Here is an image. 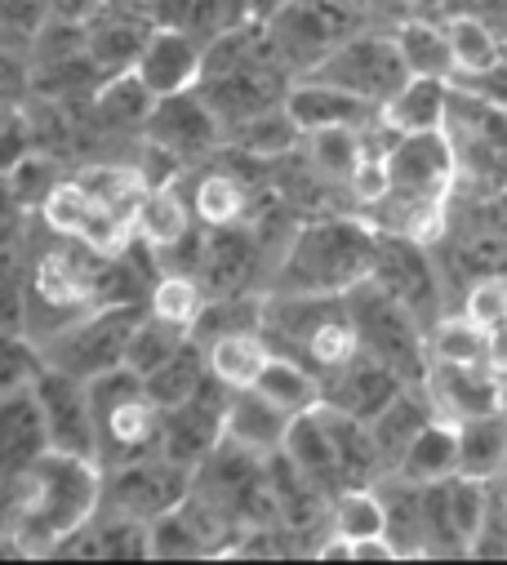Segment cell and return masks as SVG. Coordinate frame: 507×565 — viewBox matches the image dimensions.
Returning a JSON list of instances; mask_svg holds the SVG:
<instances>
[{
  "label": "cell",
  "mask_w": 507,
  "mask_h": 565,
  "mask_svg": "<svg viewBox=\"0 0 507 565\" xmlns=\"http://www.w3.org/2000/svg\"><path fill=\"white\" fill-rule=\"evenodd\" d=\"M281 6H290V0H254V14H259V19H268V14H277Z\"/></svg>",
  "instance_id": "cell-52"
},
{
  "label": "cell",
  "mask_w": 507,
  "mask_h": 565,
  "mask_svg": "<svg viewBox=\"0 0 507 565\" xmlns=\"http://www.w3.org/2000/svg\"><path fill=\"white\" fill-rule=\"evenodd\" d=\"M103 490V468L80 455L45 450L32 459V468L19 477V516L10 547L14 556H54L58 543L80 530Z\"/></svg>",
  "instance_id": "cell-1"
},
{
  "label": "cell",
  "mask_w": 507,
  "mask_h": 565,
  "mask_svg": "<svg viewBox=\"0 0 507 565\" xmlns=\"http://www.w3.org/2000/svg\"><path fill=\"white\" fill-rule=\"evenodd\" d=\"M459 437V477L472 481H498L507 468V414H472L463 423H454Z\"/></svg>",
  "instance_id": "cell-25"
},
{
  "label": "cell",
  "mask_w": 507,
  "mask_h": 565,
  "mask_svg": "<svg viewBox=\"0 0 507 565\" xmlns=\"http://www.w3.org/2000/svg\"><path fill=\"white\" fill-rule=\"evenodd\" d=\"M32 396H36L41 423H45L50 450L80 455V459H94V455H98V433H94V409H89V387H85V379H72V374H63V370L41 365L36 379H32ZM94 463H98V459H94Z\"/></svg>",
  "instance_id": "cell-10"
},
{
  "label": "cell",
  "mask_w": 507,
  "mask_h": 565,
  "mask_svg": "<svg viewBox=\"0 0 507 565\" xmlns=\"http://www.w3.org/2000/svg\"><path fill=\"white\" fill-rule=\"evenodd\" d=\"M23 223H28V210L19 205V196L10 188V174H0V249L19 241Z\"/></svg>",
  "instance_id": "cell-49"
},
{
  "label": "cell",
  "mask_w": 507,
  "mask_h": 565,
  "mask_svg": "<svg viewBox=\"0 0 507 565\" xmlns=\"http://www.w3.org/2000/svg\"><path fill=\"white\" fill-rule=\"evenodd\" d=\"M192 236V210L187 201L179 196L174 183L165 188H148L139 214H134V245H143L152 258H161L165 249L183 245Z\"/></svg>",
  "instance_id": "cell-26"
},
{
  "label": "cell",
  "mask_w": 507,
  "mask_h": 565,
  "mask_svg": "<svg viewBox=\"0 0 507 565\" xmlns=\"http://www.w3.org/2000/svg\"><path fill=\"white\" fill-rule=\"evenodd\" d=\"M445 512H450V530L454 539L472 552V543L481 539V530L489 525V481H472V477H445Z\"/></svg>",
  "instance_id": "cell-40"
},
{
  "label": "cell",
  "mask_w": 507,
  "mask_h": 565,
  "mask_svg": "<svg viewBox=\"0 0 507 565\" xmlns=\"http://www.w3.org/2000/svg\"><path fill=\"white\" fill-rule=\"evenodd\" d=\"M303 76L312 81H325V85H338L365 103H384L397 94V85L410 76L401 54H397V41L392 36H352V41H338L316 67H308Z\"/></svg>",
  "instance_id": "cell-8"
},
{
  "label": "cell",
  "mask_w": 507,
  "mask_h": 565,
  "mask_svg": "<svg viewBox=\"0 0 507 565\" xmlns=\"http://www.w3.org/2000/svg\"><path fill=\"white\" fill-rule=\"evenodd\" d=\"M285 428H290V414L277 409L268 396H259L254 387H240L227 396V414H223V437L236 441L240 450L259 455V459H272L281 455V441H285Z\"/></svg>",
  "instance_id": "cell-18"
},
{
  "label": "cell",
  "mask_w": 507,
  "mask_h": 565,
  "mask_svg": "<svg viewBox=\"0 0 507 565\" xmlns=\"http://www.w3.org/2000/svg\"><path fill=\"white\" fill-rule=\"evenodd\" d=\"M392 472L406 477V481H414V486H432V481L454 477V472H459V437H454V423L432 418L428 428L406 446V455L397 459Z\"/></svg>",
  "instance_id": "cell-28"
},
{
  "label": "cell",
  "mask_w": 507,
  "mask_h": 565,
  "mask_svg": "<svg viewBox=\"0 0 507 565\" xmlns=\"http://www.w3.org/2000/svg\"><path fill=\"white\" fill-rule=\"evenodd\" d=\"M209 236L201 241V258H196V280L205 299L218 295H240L245 280L254 271V241L236 227H205Z\"/></svg>",
  "instance_id": "cell-21"
},
{
  "label": "cell",
  "mask_w": 507,
  "mask_h": 565,
  "mask_svg": "<svg viewBox=\"0 0 507 565\" xmlns=\"http://www.w3.org/2000/svg\"><path fill=\"white\" fill-rule=\"evenodd\" d=\"M432 414L445 423H463L472 414H494L503 409V387L494 365H445V361H428L419 374Z\"/></svg>",
  "instance_id": "cell-13"
},
{
  "label": "cell",
  "mask_w": 507,
  "mask_h": 565,
  "mask_svg": "<svg viewBox=\"0 0 507 565\" xmlns=\"http://www.w3.org/2000/svg\"><path fill=\"white\" fill-rule=\"evenodd\" d=\"M89 387V409H94V433H98V468H116L130 459L161 455V409L152 405L143 379L130 365H116Z\"/></svg>",
  "instance_id": "cell-4"
},
{
  "label": "cell",
  "mask_w": 507,
  "mask_h": 565,
  "mask_svg": "<svg viewBox=\"0 0 507 565\" xmlns=\"http://www.w3.org/2000/svg\"><path fill=\"white\" fill-rule=\"evenodd\" d=\"M227 138L236 143V152H245V157H285V152L299 148L303 129L294 125V116L285 111V103H272L263 111H254V116L227 125L223 129V143H227Z\"/></svg>",
  "instance_id": "cell-30"
},
{
  "label": "cell",
  "mask_w": 507,
  "mask_h": 565,
  "mask_svg": "<svg viewBox=\"0 0 507 565\" xmlns=\"http://www.w3.org/2000/svg\"><path fill=\"white\" fill-rule=\"evenodd\" d=\"M281 455H285L290 472H294L308 490H325V486L338 481L334 441H330V423H325V409H321V405H316V409H303V414H290Z\"/></svg>",
  "instance_id": "cell-20"
},
{
  "label": "cell",
  "mask_w": 507,
  "mask_h": 565,
  "mask_svg": "<svg viewBox=\"0 0 507 565\" xmlns=\"http://www.w3.org/2000/svg\"><path fill=\"white\" fill-rule=\"evenodd\" d=\"M107 214H116L120 223L134 227V214L148 196V183L139 174V166H85L80 174H72Z\"/></svg>",
  "instance_id": "cell-31"
},
{
  "label": "cell",
  "mask_w": 507,
  "mask_h": 565,
  "mask_svg": "<svg viewBox=\"0 0 507 565\" xmlns=\"http://www.w3.org/2000/svg\"><path fill=\"white\" fill-rule=\"evenodd\" d=\"M445 41H450V58H454V76H489L503 63V45L489 32V23H481L476 14H454L445 23Z\"/></svg>",
  "instance_id": "cell-33"
},
{
  "label": "cell",
  "mask_w": 507,
  "mask_h": 565,
  "mask_svg": "<svg viewBox=\"0 0 507 565\" xmlns=\"http://www.w3.org/2000/svg\"><path fill=\"white\" fill-rule=\"evenodd\" d=\"M245 210H249V192L231 170L201 174L196 196H192V214L205 227H236V223H245Z\"/></svg>",
  "instance_id": "cell-38"
},
{
  "label": "cell",
  "mask_w": 507,
  "mask_h": 565,
  "mask_svg": "<svg viewBox=\"0 0 507 565\" xmlns=\"http://www.w3.org/2000/svg\"><path fill=\"white\" fill-rule=\"evenodd\" d=\"M268 356H272V348H268V339L259 330H231V334H218V339L205 343L209 374L223 387H231V392L254 387V379H259V370H263Z\"/></svg>",
  "instance_id": "cell-27"
},
{
  "label": "cell",
  "mask_w": 507,
  "mask_h": 565,
  "mask_svg": "<svg viewBox=\"0 0 507 565\" xmlns=\"http://www.w3.org/2000/svg\"><path fill=\"white\" fill-rule=\"evenodd\" d=\"M352 561H401V552L392 547L388 534H369V539L352 543Z\"/></svg>",
  "instance_id": "cell-50"
},
{
  "label": "cell",
  "mask_w": 507,
  "mask_h": 565,
  "mask_svg": "<svg viewBox=\"0 0 507 565\" xmlns=\"http://www.w3.org/2000/svg\"><path fill=\"white\" fill-rule=\"evenodd\" d=\"M227 396L231 387H223L214 374L201 383V392H192L187 401L161 409V455L187 472H196L209 450L223 441V414H227Z\"/></svg>",
  "instance_id": "cell-9"
},
{
  "label": "cell",
  "mask_w": 507,
  "mask_h": 565,
  "mask_svg": "<svg viewBox=\"0 0 507 565\" xmlns=\"http://www.w3.org/2000/svg\"><path fill=\"white\" fill-rule=\"evenodd\" d=\"M201 67H205V45L187 28L165 23V28L148 32L143 50H139V63H134V76L148 85L152 98H170V94L196 89Z\"/></svg>",
  "instance_id": "cell-14"
},
{
  "label": "cell",
  "mask_w": 507,
  "mask_h": 565,
  "mask_svg": "<svg viewBox=\"0 0 507 565\" xmlns=\"http://www.w3.org/2000/svg\"><path fill=\"white\" fill-rule=\"evenodd\" d=\"M143 308L139 303H111V308H89L63 321L58 330L36 339L41 365L63 370L72 379H98L116 365H125V343H130Z\"/></svg>",
  "instance_id": "cell-5"
},
{
  "label": "cell",
  "mask_w": 507,
  "mask_h": 565,
  "mask_svg": "<svg viewBox=\"0 0 507 565\" xmlns=\"http://www.w3.org/2000/svg\"><path fill=\"white\" fill-rule=\"evenodd\" d=\"M63 179H58V166H54V157H45L41 148H32L14 170H10V188H14V196H19V205L28 210V214H36L41 205H45V196L58 188Z\"/></svg>",
  "instance_id": "cell-46"
},
{
  "label": "cell",
  "mask_w": 507,
  "mask_h": 565,
  "mask_svg": "<svg viewBox=\"0 0 507 565\" xmlns=\"http://www.w3.org/2000/svg\"><path fill=\"white\" fill-rule=\"evenodd\" d=\"M360 157H365L360 129L334 125V129H312V134H308V161H312V170H316L325 183H343V188H347V179L356 174Z\"/></svg>",
  "instance_id": "cell-37"
},
{
  "label": "cell",
  "mask_w": 507,
  "mask_h": 565,
  "mask_svg": "<svg viewBox=\"0 0 507 565\" xmlns=\"http://www.w3.org/2000/svg\"><path fill=\"white\" fill-rule=\"evenodd\" d=\"M330 534L356 543L369 534H384V499H378L374 486H343V494L334 499L330 512Z\"/></svg>",
  "instance_id": "cell-42"
},
{
  "label": "cell",
  "mask_w": 507,
  "mask_h": 565,
  "mask_svg": "<svg viewBox=\"0 0 507 565\" xmlns=\"http://www.w3.org/2000/svg\"><path fill=\"white\" fill-rule=\"evenodd\" d=\"M392 41H397V54H401V63H406L410 76L454 81V58H450L445 28H432V23H406Z\"/></svg>",
  "instance_id": "cell-39"
},
{
  "label": "cell",
  "mask_w": 507,
  "mask_h": 565,
  "mask_svg": "<svg viewBox=\"0 0 507 565\" xmlns=\"http://www.w3.org/2000/svg\"><path fill=\"white\" fill-rule=\"evenodd\" d=\"M423 361L445 365H489V330H481L467 317H445L423 339Z\"/></svg>",
  "instance_id": "cell-35"
},
{
  "label": "cell",
  "mask_w": 507,
  "mask_h": 565,
  "mask_svg": "<svg viewBox=\"0 0 507 565\" xmlns=\"http://www.w3.org/2000/svg\"><path fill=\"white\" fill-rule=\"evenodd\" d=\"M103 10L94 19H85V54H89L98 81L120 76V72H134L139 50H143V41L152 32L148 23H139L130 14H103Z\"/></svg>",
  "instance_id": "cell-24"
},
{
  "label": "cell",
  "mask_w": 507,
  "mask_h": 565,
  "mask_svg": "<svg viewBox=\"0 0 507 565\" xmlns=\"http://www.w3.org/2000/svg\"><path fill=\"white\" fill-rule=\"evenodd\" d=\"M445 107H450V81L406 76L392 98L378 103V125L388 134H428L445 125Z\"/></svg>",
  "instance_id": "cell-23"
},
{
  "label": "cell",
  "mask_w": 507,
  "mask_h": 565,
  "mask_svg": "<svg viewBox=\"0 0 507 565\" xmlns=\"http://www.w3.org/2000/svg\"><path fill=\"white\" fill-rule=\"evenodd\" d=\"M192 490V472L170 463L165 455H148V459H130L103 468V490H98V508L130 516V521H157L161 512L179 508Z\"/></svg>",
  "instance_id": "cell-6"
},
{
  "label": "cell",
  "mask_w": 507,
  "mask_h": 565,
  "mask_svg": "<svg viewBox=\"0 0 507 565\" xmlns=\"http://www.w3.org/2000/svg\"><path fill=\"white\" fill-rule=\"evenodd\" d=\"M463 317L476 321L481 330H494L507 321V280L498 276H481L467 286V299H463Z\"/></svg>",
  "instance_id": "cell-48"
},
{
  "label": "cell",
  "mask_w": 507,
  "mask_h": 565,
  "mask_svg": "<svg viewBox=\"0 0 507 565\" xmlns=\"http://www.w3.org/2000/svg\"><path fill=\"white\" fill-rule=\"evenodd\" d=\"M28 263L14 245L0 249V334H28Z\"/></svg>",
  "instance_id": "cell-45"
},
{
  "label": "cell",
  "mask_w": 507,
  "mask_h": 565,
  "mask_svg": "<svg viewBox=\"0 0 507 565\" xmlns=\"http://www.w3.org/2000/svg\"><path fill=\"white\" fill-rule=\"evenodd\" d=\"M103 10V0H50V14L54 19H72V23H85Z\"/></svg>",
  "instance_id": "cell-51"
},
{
  "label": "cell",
  "mask_w": 507,
  "mask_h": 565,
  "mask_svg": "<svg viewBox=\"0 0 507 565\" xmlns=\"http://www.w3.org/2000/svg\"><path fill=\"white\" fill-rule=\"evenodd\" d=\"M254 19V0H183V23L201 45L223 36V32H236Z\"/></svg>",
  "instance_id": "cell-44"
},
{
  "label": "cell",
  "mask_w": 507,
  "mask_h": 565,
  "mask_svg": "<svg viewBox=\"0 0 507 565\" xmlns=\"http://www.w3.org/2000/svg\"><path fill=\"white\" fill-rule=\"evenodd\" d=\"M343 36V19L325 0H290L277 14H268V45L303 67H316Z\"/></svg>",
  "instance_id": "cell-16"
},
{
  "label": "cell",
  "mask_w": 507,
  "mask_h": 565,
  "mask_svg": "<svg viewBox=\"0 0 507 565\" xmlns=\"http://www.w3.org/2000/svg\"><path fill=\"white\" fill-rule=\"evenodd\" d=\"M347 299V312L356 321V334H360V352L388 361L392 370L406 374V365H428L423 361V339L414 334V312L392 299L384 286H374V280H360L356 290L343 295Z\"/></svg>",
  "instance_id": "cell-7"
},
{
  "label": "cell",
  "mask_w": 507,
  "mask_h": 565,
  "mask_svg": "<svg viewBox=\"0 0 507 565\" xmlns=\"http://www.w3.org/2000/svg\"><path fill=\"white\" fill-rule=\"evenodd\" d=\"M378 258V236L356 223V218H321L294 232L272 295H325V299H343L347 290H356L360 280H369Z\"/></svg>",
  "instance_id": "cell-3"
},
{
  "label": "cell",
  "mask_w": 507,
  "mask_h": 565,
  "mask_svg": "<svg viewBox=\"0 0 507 565\" xmlns=\"http://www.w3.org/2000/svg\"><path fill=\"white\" fill-rule=\"evenodd\" d=\"M254 392L268 396V401H272L277 409H285V414H303V409H316V405L325 401L316 370H308L303 361L281 356V352H272V356L263 361L259 379H254Z\"/></svg>",
  "instance_id": "cell-29"
},
{
  "label": "cell",
  "mask_w": 507,
  "mask_h": 565,
  "mask_svg": "<svg viewBox=\"0 0 507 565\" xmlns=\"http://www.w3.org/2000/svg\"><path fill=\"white\" fill-rule=\"evenodd\" d=\"M436 414H432V401H428V392H423V383L414 379V383H406L384 409H378L365 428H369V441H374V450H378V459H384V468L392 472L397 468V459L406 455V446L428 428Z\"/></svg>",
  "instance_id": "cell-19"
},
{
  "label": "cell",
  "mask_w": 507,
  "mask_h": 565,
  "mask_svg": "<svg viewBox=\"0 0 507 565\" xmlns=\"http://www.w3.org/2000/svg\"><path fill=\"white\" fill-rule=\"evenodd\" d=\"M152 103L157 98L148 94V85L134 72H120V76H107L98 85V94H94V120L103 129H116V134L120 129H143Z\"/></svg>",
  "instance_id": "cell-32"
},
{
  "label": "cell",
  "mask_w": 507,
  "mask_h": 565,
  "mask_svg": "<svg viewBox=\"0 0 507 565\" xmlns=\"http://www.w3.org/2000/svg\"><path fill=\"white\" fill-rule=\"evenodd\" d=\"M143 138L179 161H196L223 143V120L214 116V107L205 103L201 89H183V94L152 103V111L143 120Z\"/></svg>",
  "instance_id": "cell-12"
},
{
  "label": "cell",
  "mask_w": 507,
  "mask_h": 565,
  "mask_svg": "<svg viewBox=\"0 0 507 565\" xmlns=\"http://www.w3.org/2000/svg\"><path fill=\"white\" fill-rule=\"evenodd\" d=\"M45 450H50V441H45V423H41L32 387L0 396V477L28 472L32 459Z\"/></svg>",
  "instance_id": "cell-22"
},
{
  "label": "cell",
  "mask_w": 507,
  "mask_h": 565,
  "mask_svg": "<svg viewBox=\"0 0 507 565\" xmlns=\"http://www.w3.org/2000/svg\"><path fill=\"white\" fill-rule=\"evenodd\" d=\"M503 414H507V401H503Z\"/></svg>",
  "instance_id": "cell-53"
},
{
  "label": "cell",
  "mask_w": 507,
  "mask_h": 565,
  "mask_svg": "<svg viewBox=\"0 0 507 565\" xmlns=\"http://www.w3.org/2000/svg\"><path fill=\"white\" fill-rule=\"evenodd\" d=\"M36 214H41V223H45L50 236L80 241V245H89L94 254H125V249L134 245V227L120 223L116 214H107L76 179H63V183L45 196V205H41Z\"/></svg>",
  "instance_id": "cell-11"
},
{
  "label": "cell",
  "mask_w": 507,
  "mask_h": 565,
  "mask_svg": "<svg viewBox=\"0 0 507 565\" xmlns=\"http://www.w3.org/2000/svg\"><path fill=\"white\" fill-rule=\"evenodd\" d=\"M205 308V290L192 271H161L152 286H148V312L161 317V321H174V326H196Z\"/></svg>",
  "instance_id": "cell-41"
},
{
  "label": "cell",
  "mask_w": 507,
  "mask_h": 565,
  "mask_svg": "<svg viewBox=\"0 0 507 565\" xmlns=\"http://www.w3.org/2000/svg\"><path fill=\"white\" fill-rule=\"evenodd\" d=\"M285 111L294 116V125L303 129V134H312V129H334V125H347V129H365L369 120H374V103H365V98H356V94H347V89H338V85H325V81H312V76H303L299 85H290L285 89Z\"/></svg>",
  "instance_id": "cell-17"
},
{
  "label": "cell",
  "mask_w": 507,
  "mask_h": 565,
  "mask_svg": "<svg viewBox=\"0 0 507 565\" xmlns=\"http://www.w3.org/2000/svg\"><path fill=\"white\" fill-rule=\"evenodd\" d=\"M406 383H410V379H406L401 370H392L388 361H378V356H369V352H356L343 370H334V374L321 383V392H325L321 405H330V409H338V414H347V418H356V423H369Z\"/></svg>",
  "instance_id": "cell-15"
},
{
  "label": "cell",
  "mask_w": 507,
  "mask_h": 565,
  "mask_svg": "<svg viewBox=\"0 0 507 565\" xmlns=\"http://www.w3.org/2000/svg\"><path fill=\"white\" fill-rule=\"evenodd\" d=\"M36 370H41V352L28 334H0V396L32 387Z\"/></svg>",
  "instance_id": "cell-47"
},
{
  "label": "cell",
  "mask_w": 507,
  "mask_h": 565,
  "mask_svg": "<svg viewBox=\"0 0 507 565\" xmlns=\"http://www.w3.org/2000/svg\"><path fill=\"white\" fill-rule=\"evenodd\" d=\"M384 170H388V192L378 205H369V214L392 236H406V241L436 236L441 214H445V196H450L454 174H459L445 129L397 134V143L384 152Z\"/></svg>",
  "instance_id": "cell-2"
},
{
  "label": "cell",
  "mask_w": 507,
  "mask_h": 565,
  "mask_svg": "<svg viewBox=\"0 0 507 565\" xmlns=\"http://www.w3.org/2000/svg\"><path fill=\"white\" fill-rule=\"evenodd\" d=\"M148 556H179V561H187V556H209V543H205V534L196 530V521L187 516V508L179 503V508H170V512H161L157 521H148Z\"/></svg>",
  "instance_id": "cell-43"
},
{
  "label": "cell",
  "mask_w": 507,
  "mask_h": 565,
  "mask_svg": "<svg viewBox=\"0 0 507 565\" xmlns=\"http://www.w3.org/2000/svg\"><path fill=\"white\" fill-rule=\"evenodd\" d=\"M209 379V365H205V348L196 343V339H187L161 370H152L148 379H143V387H148V396H152V405L157 409H170V405H179V401H187L192 392H201V383Z\"/></svg>",
  "instance_id": "cell-34"
},
{
  "label": "cell",
  "mask_w": 507,
  "mask_h": 565,
  "mask_svg": "<svg viewBox=\"0 0 507 565\" xmlns=\"http://www.w3.org/2000/svg\"><path fill=\"white\" fill-rule=\"evenodd\" d=\"M192 339V330L187 326H174V321H161V317H152L148 308H143V317H139V326H134V334H130V343H125V365H130L139 379H148L152 370H161L183 343Z\"/></svg>",
  "instance_id": "cell-36"
}]
</instances>
